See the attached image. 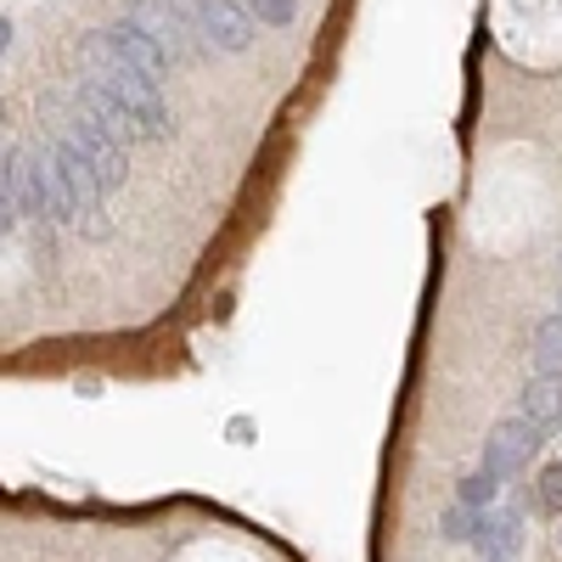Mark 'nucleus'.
I'll return each instance as SVG.
<instances>
[{"instance_id": "obj_10", "label": "nucleus", "mask_w": 562, "mask_h": 562, "mask_svg": "<svg viewBox=\"0 0 562 562\" xmlns=\"http://www.w3.org/2000/svg\"><path fill=\"white\" fill-rule=\"evenodd\" d=\"M473 546H479L490 562L512 557V551L524 546V518H518V512H484V518H479V535H473Z\"/></svg>"}, {"instance_id": "obj_17", "label": "nucleus", "mask_w": 562, "mask_h": 562, "mask_svg": "<svg viewBox=\"0 0 562 562\" xmlns=\"http://www.w3.org/2000/svg\"><path fill=\"white\" fill-rule=\"evenodd\" d=\"M18 225V203H12V186H7V175H0V237Z\"/></svg>"}, {"instance_id": "obj_1", "label": "nucleus", "mask_w": 562, "mask_h": 562, "mask_svg": "<svg viewBox=\"0 0 562 562\" xmlns=\"http://www.w3.org/2000/svg\"><path fill=\"white\" fill-rule=\"evenodd\" d=\"M79 63L90 68V79H102V85L113 90V97L135 113L140 140H169L175 119H169V102L158 97V79H147L140 68H130V63L113 52V45H108V34H102V29L79 40Z\"/></svg>"}, {"instance_id": "obj_21", "label": "nucleus", "mask_w": 562, "mask_h": 562, "mask_svg": "<svg viewBox=\"0 0 562 562\" xmlns=\"http://www.w3.org/2000/svg\"><path fill=\"white\" fill-rule=\"evenodd\" d=\"M557 304H562V293H557Z\"/></svg>"}, {"instance_id": "obj_5", "label": "nucleus", "mask_w": 562, "mask_h": 562, "mask_svg": "<svg viewBox=\"0 0 562 562\" xmlns=\"http://www.w3.org/2000/svg\"><path fill=\"white\" fill-rule=\"evenodd\" d=\"M0 175H7L12 203H18L23 220H45V214H52V164H45L34 147H18Z\"/></svg>"}, {"instance_id": "obj_2", "label": "nucleus", "mask_w": 562, "mask_h": 562, "mask_svg": "<svg viewBox=\"0 0 562 562\" xmlns=\"http://www.w3.org/2000/svg\"><path fill=\"white\" fill-rule=\"evenodd\" d=\"M52 220L57 225H79L85 237H108L113 220H108V192H102V180L90 175V164L79 158V147L68 135L52 140Z\"/></svg>"}, {"instance_id": "obj_15", "label": "nucleus", "mask_w": 562, "mask_h": 562, "mask_svg": "<svg viewBox=\"0 0 562 562\" xmlns=\"http://www.w3.org/2000/svg\"><path fill=\"white\" fill-rule=\"evenodd\" d=\"M479 518H484V512H473V506H450L439 529H445V540H450V546H467V540L479 535Z\"/></svg>"}, {"instance_id": "obj_12", "label": "nucleus", "mask_w": 562, "mask_h": 562, "mask_svg": "<svg viewBox=\"0 0 562 562\" xmlns=\"http://www.w3.org/2000/svg\"><path fill=\"white\" fill-rule=\"evenodd\" d=\"M535 366H540V378H562V310H551L540 326H535Z\"/></svg>"}, {"instance_id": "obj_3", "label": "nucleus", "mask_w": 562, "mask_h": 562, "mask_svg": "<svg viewBox=\"0 0 562 562\" xmlns=\"http://www.w3.org/2000/svg\"><path fill=\"white\" fill-rule=\"evenodd\" d=\"M540 445H546V428H535L529 416H506V422H495V428H490L479 467H490L495 479H512V473H524L529 456H535Z\"/></svg>"}, {"instance_id": "obj_6", "label": "nucleus", "mask_w": 562, "mask_h": 562, "mask_svg": "<svg viewBox=\"0 0 562 562\" xmlns=\"http://www.w3.org/2000/svg\"><path fill=\"white\" fill-rule=\"evenodd\" d=\"M192 18L203 45H214V52H248L254 45V18L243 0H192Z\"/></svg>"}, {"instance_id": "obj_18", "label": "nucleus", "mask_w": 562, "mask_h": 562, "mask_svg": "<svg viewBox=\"0 0 562 562\" xmlns=\"http://www.w3.org/2000/svg\"><path fill=\"white\" fill-rule=\"evenodd\" d=\"M7 45H12V23H7V18H0V52H7Z\"/></svg>"}, {"instance_id": "obj_8", "label": "nucleus", "mask_w": 562, "mask_h": 562, "mask_svg": "<svg viewBox=\"0 0 562 562\" xmlns=\"http://www.w3.org/2000/svg\"><path fill=\"white\" fill-rule=\"evenodd\" d=\"M74 108H79L90 124H97L102 135H113L119 147L140 140V124H135V113H130V108L113 97V90H108L102 79H79V85H74Z\"/></svg>"}, {"instance_id": "obj_14", "label": "nucleus", "mask_w": 562, "mask_h": 562, "mask_svg": "<svg viewBox=\"0 0 562 562\" xmlns=\"http://www.w3.org/2000/svg\"><path fill=\"white\" fill-rule=\"evenodd\" d=\"M254 23H270V29H288L299 18V0H243Z\"/></svg>"}, {"instance_id": "obj_13", "label": "nucleus", "mask_w": 562, "mask_h": 562, "mask_svg": "<svg viewBox=\"0 0 562 562\" xmlns=\"http://www.w3.org/2000/svg\"><path fill=\"white\" fill-rule=\"evenodd\" d=\"M501 484H506V479H495L490 467H479V473H467V479L456 484V506H473V512H490V506L501 501Z\"/></svg>"}, {"instance_id": "obj_11", "label": "nucleus", "mask_w": 562, "mask_h": 562, "mask_svg": "<svg viewBox=\"0 0 562 562\" xmlns=\"http://www.w3.org/2000/svg\"><path fill=\"white\" fill-rule=\"evenodd\" d=\"M518 416H529L535 428H562V378H529L518 394Z\"/></svg>"}, {"instance_id": "obj_20", "label": "nucleus", "mask_w": 562, "mask_h": 562, "mask_svg": "<svg viewBox=\"0 0 562 562\" xmlns=\"http://www.w3.org/2000/svg\"><path fill=\"white\" fill-rule=\"evenodd\" d=\"M0 119H7V108H0Z\"/></svg>"}, {"instance_id": "obj_19", "label": "nucleus", "mask_w": 562, "mask_h": 562, "mask_svg": "<svg viewBox=\"0 0 562 562\" xmlns=\"http://www.w3.org/2000/svg\"><path fill=\"white\" fill-rule=\"evenodd\" d=\"M557 546H562V529H557Z\"/></svg>"}, {"instance_id": "obj_4", "label": "nucleus", "mask_w": 562, "mask_h": 562, "mask_svg": "<svg viewBox=\"0 0 562 562\" xmlns=\"http://www.w3.org/2000/svg\"><path fill=\"white\" fill-rule=\"evenodd\" d=\"M130 23H140L169 57H180L198 34V18H192V0H130Z\"/></svg>"}, {"instance_id": "obj_9", "label": "nucleus", "mask_w": 562, "mask_h": 562, "mask_svg": "<svg viewBox=\"0 0 562 562\" xmlns=\"http://www.w3.org/2000/svg\"><path fill=\"white\" fill-rule=\"evenodd\" d=\"M108 34V45H113V52L130 63V68H140V74H147V79H164L169 74V52H164V45L147 34V29H140V23H130V18H119V23H108L102 29Z\"/></svg>"}, {"instance_id": "obj_16", "label": "nucleus", "mask_w": 562, "mask_h": 562, "mask_svg": "<svg viewBox=\"0 0 562 562\" xmlns=\"http://www.w3.org/2000/svg\"><path fill=\"white\" fill-rule=\"evenodd\" d=\"M535 495H540V506H546V512H557V518H562V461L540 473V490H535Z\"/></svg>"}, {"instance_id": "obj_7", "label": "nucleus", "mask_w": 562, "mask_h": 562, "mask_svg": "<svg viewBox=\"0 0 562 562\" xmlns=\"http://www.w3.org/2000/svg\"><path fill=\"white\" fill-rule=\"evenodd\" d=\"M68 140H74V147H79V158L90 164V175H97L102 180V192H119V186L130 180V164H124V147H119V140L113 135H102L97 124H90L85 113H74V124L63 130Z\"/></svg>"}]
</instances>
